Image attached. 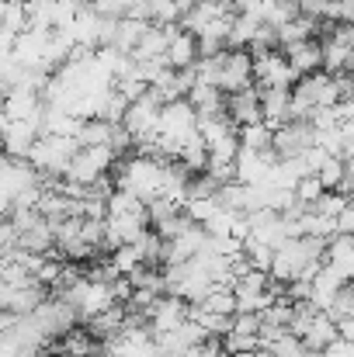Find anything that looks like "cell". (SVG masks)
I'll use <instances>...</instances> for the list:
<instances>
[{
    "mask_svg": "<svg viewBox=\"0 0 354 357\" xmlns=\"http://www.w3.org/2000/svg\"><path fill=\"white\" fill-rule=\"evenodd\" d=\"M320 357H354V344H351V340H341V337H337V340H334V344H330V347H327Z\"/></svg>",
    "mask_w": 354,
    "mask_h": 357,
    "instance_id": "obj_34",
    "label": "cell"
},
{
    "mask_svg": "<svg viewBox=\"0 0 354 357\" xmlns=\"http://www.w3.org/2000/svg\"><path fill=\"white\" fill-rule=\"evenodd\" d=\"M313 212L316 215H327V219H337V215L348 212V198L341 191H323V198L313 205Z\"/></svg>",
    "mask_w": 354,
    "mask_h": 357,
    "instance_id": "obj_31",
    "label": "cell"
},
{
    "mask_svg": "<svg viewBox=\"0 0 354 357\" xmlns=\"http://www.w3.org/2000/svg\"><path fill=\"white\" fill-rule=\"evenodd\" d=\"M230 14H236L230 0H202V3H195L191 10L181 14V31L198 35L205 24H212V21H219V17H230Z\"/></svg>",
    "mask_w": 354,
    "mask_h": 357,
    "instance_id": "obj_13",
    "label": "cell"
},
{
    "mask_svg": "<svg viewBox=\"0 0 354 357\" xmlns=\"http://www.w3.org/2000/svg\"><path fill=\"white\" fill-rule=\"evenodd\" d=\"M77 139H66V135H42L35 142V149L28 153V163L35 167L38 177H66V167L70 160L77 156Z\"/></svg>",
    "mask_w": 354,
    "mask_h": 357,
    "instance_id": "obj_2",
    "label": "cell"
},
{
    "mask_svg": "<svg viewBox=\"0 0 354 357\" xmlns=\"http://www.w3.org/2000/svg\"><path fill=\"white\" fill-rule=\"evenodd\" d=\"M149 31V21H142V17H121L115 24V45L118 52H125V56H132V49L139 45V38Z\"/></svg>",
    "mask_w": 354,
    "mask_h": 357,
    "instance_id": "obj_22",
    "label": "cell"
},
{
    "mask_svg": "<svg viewBox=\"0 0 354 357\" xmlns=\"http://www.w3.org/2000/svg\"><path fill=\"white\" fill-rule=\"evenodd\" d=\"M292 195H295V202H299L302 208H313V205L323 198V184L316 181V174H306V177L295 184V191H292Z\"/></svg>",
    "mask_w": 354,
    "mask_h": 357,
    "instance_id": "obj_29",
    "label": "cell"
},
{
    "mask_svg": "<svg viewBox=\"0 0 354 357\" xmlns=\"http://www.w3.org/2000/svg\"><path fill=\"white\" fill-rule=\"evenodd\" d=\"M223 351L230 357H243V354H253V351H260V340L257 337H246V333H226L223 337Z\"/></svg>",
    "mask_w": 354,
    "mask_h": 357,
    "instance_id": "obj_30",
    "label": "cell"
},
{
    "mask_svg": "<svg viewBox=\"0 0 354 357\" xmlns=\"http://www.w3.org/2000/svg\"><path fill=\"white\" fill-rule=\"evenodd\" d=\"M337 330H341V340H351L354 344V316L351 319H341V323H337Z\"/></svg>",
    "mask_w": 354,
    "mask_h": 357,
    "instance_id": "obj_35",
    "label": "cell"
},
{
    "mask_svg": "<svg viewBox=\"0 0 354 357\" xmlns=\"http://www.w3.org/2000/svg\"><path fill=\"white\" fill-rule=\"evenodd\" d=\"M188 302L184 298H177V295H163V298H156V305L149 309V316H146V323H149V333L153 337H163V333H170V330H177L181 323H188Z\"/></svg>",
    "mask_w": 354,
    "mask_h": 357,
    "instance_id": "obj_9",
    "label": "cell"
},
{
    "mask_svg": "<svg viewBox=\"0 0 354 357\" xmlns=\"http://www.w3.org/2000/svg\"><path fill=\"white\" fill-rule=\"evenodd\" d=\"M42 139L35 121H7L0 132V149L10 160H28V153L35 149V142Z\"/></svg>",
    "mask_w": 354,
    "mask_h": 357,
    "instance_id": "obj_10",
    "label": "cell"
},
{
    "mask_svg": "<svg viewBox=\"0 0 354 357\" xmlns=\"http://www.w3.org/2000/svg\"><path fill=\"white\" fill-rule=\"evenodd\" d=\"M7 35H21V31H28V14H24V7H7L3 10V24H0Z\"/></svg>",
    "mask_w": 354,
    "mask_h": 357,
    "instance_id": "obj_32",
    "label": "cell"
},
{
    "mask_svg": "<svg viewBox=\"0 0 354 357\" xmlns=\"http://www.w3.org/2000/svg\"><path fill=\"white\" fill-rule=\"evenodd\" d=\"M125 323H128V305H112L108 312H101L98 319H91L87 330H91L94 340H112V337H118L125 330Z\"/></svg>",
    "mask_w": 354,
    "mask_h": 357,
    "instance_id": "obj_18",
    "label": "cell"
},
{
    "mask_svg": "<svg viewBox=\"0 0 354 357\" xmlns=\"http://www.w3.org/2000/svg\"><path fill=\"white\" fill-rule=\"evenodd\" d=\"M316 31H320V21H313V17L299 14V17L285 21V24L274 31V35H278V49L295 45V42H309V38H316Z\"/></svg>",
    "mask_w": 354,
    "mask_h": 357,
    "instance_id": "obj_19",
    "label": "cell"
},
{
    "mask_svg": "<svg viewBox=\"0 0 354 357\" xmlns=\"http://www.w3.org/2000/svg\"><path fill=\"white\" fill-rule=\"evenodd\" d=\"M309 146H316V128H313L309 121H288V125L274 128L271 149H274L278 160H295V156H302Z\"/></svg>",
    "mask_w": 354,
    "mask_h": 357,
    "instance_id": "obj_8",
    "label": "cell"
},
{
    "mask_svg": "<svg viewBox=\"0 0 354 357\" xmlns=\"http://www.w3.org/2000/svg\"><path fill=\"white\" fill-rule=\"evenodd\" d=\"M181 7H177V0H146V17H149V24H160V28H167V24H181Z\"/></svg>",
    "mask_w": 354,
    "mask_h": 357,
    "instance_id": "obj_25",
    "label": "cell"
},
{
    "mask_svg": "<svg viewBox=\"0 0 354 357\" xmlns=\"http://www.w3.org/2000/svg\"><path fill=\"white\" fill-rule=\"evenodd\" d=\"M205 312H216V316H230L233 319L236 312V295H233V288H212L209 295H205V302H198Z\"/></svg>",
    "mask_w": 354,
    "mask_h": 357,
    "instance_id": "obj_26",
    "label": "cell"
},
{
    "mask_svg": "<svg viewBox=\"0 0 354 357\" xmlns=\"http://www.w3.org/2000/svg\"><path fill=\"white\" fill-rule=\"evenodd\" d=\"M226 115L233 119L236 128H246V125L264 121V115H260V91L246 87V91H239V94H230V98H226Z\"/></svg>",
    "mask_w": 354,
    "mask_h": 357,
    "instance_id": "obj_14",
    "label": "cell"
},
{
    "mask_svg": "<svg viewBox=\"0 0 354 357\" xmlns=\"http://www.w3.org/2000/svg\"><path fill=\"white\" fill-rule=\"evenodd\" d=\"M163 167L167 163H160L153 156H139V153L121 156L115 163V191H125V195L139 198L142 205H149L163 191Z\"/></svg>",
    "mask_w": 354,
    "mask_h": 357,
    "instance_id": "obj_1",
    "label": "cell"
},
{
    "mask_svg": "<svg viewBox=\"0 0 354 357\" xmlns=\"http://www.w3.org/2000/svg\"><path fill=\"white\" fill-rule=\"evenodd\" d=\"M160 112H163V105H160L153 94H142L139 101L128 105L121 125H125V132L132 135V146H146V142L156 139V132H160Z\"/></svg>",
    "mask_w": 354,
    "mask_h": 357,
    "instance_id": "obj_4",
    "label": "cell"
},
{
    "mask_svg": "<svg viewBox=\"0 0 354 357\" xmlns=\"http://www.w3.org/2000/svg\"><path fill=\"white\" fill-rule=\"evenodd\" d=\"M10 208H14V198H10L7 191H0V219H7V215H10Z\"/></svg>",
    "mask_w": 354,
    "mask_h": 357,
    "instance_id": "obj_36",
    "label": "cell"
},
{
    "mask_svg": "<svg viewBox=\"0 0 354 357\" xmlns=\"http://www.w3.org/2000/svg\"><path fill=\"white\" fill-rule=\"evenodd\" d=\"M0 112H3L7 121H35L38 132H42V115H45L42 91H31V87H7L3 98H0Z\"/></svg>",
    "mask_w": 354,
    "mask_h": 357,
    "instance_id": "obj_7",
    "label": "cell"
},
{
    "mask_svg": "<svg viewBox=\"0 0 354 357\" xmlns=\"http://www.w3.org/2000/svg\"><path fill=\"white\" fill-rule=\"evenodd\" d=\"M243 257H246V264H250L253 271L271 274V260H274V250H271V246H264V243H257V239H243Z\"/></svg>",
    "mask_w": 354,
    "mask_h": 357,
    "instance_id": "obj_27",
    "label": "cell"
},
{
    "mask_svg": "<svg viewBox=\"0 0 354 357\" xmlns=\"http://www.w3.org/2000/svg\"><path fill=\"white\" fill-rule=\"evenodd\" d=\"M253 59V80H257V91H292L295 87V70L288 66V59L271 49V52H260V56H250Z\"/></svg>",
    "mask_w": 354,
    "mask_h": 357,
    "instance_id": "obj_5",
    "label": "cell"
},
{
    "mask_svg": "<svg viewBox=\"0 0 354 357\" xmlns=\"http://www.w3.org/2000/svg\"><path fill=\"white\" fill-rule=\"evenodd\" d=\"M167 35H170L167 56H163L167 66L170 70H191L198 63V38L188 35V31H181V24H167Z\"/></svg>",
    "mask_w": 354,
    "mask_h": 357,
    "instance_id": "obj_11",
    "label": "cell"
},
{
    "mask_svg": "<svg viewBox=\"0 0 354 357\" xmlns=\"http://www.w3.org/2000/svg\"><path fill=\"white\" fill-rule=\"evenodd\" d=\"M56 354L63 357H91L98 351V340L91 337V330H70V333H63L59 340H56V347H52Z\"/></svg>",
    "mask_w": 354,
    "mask_h": 357,
    "instance_id": "obj_21",
    "label": "cell"
},
{
    "mask_svg": "<svg viewBox=\"0 0 354 357\" xmlns=\"http://www.w3.org/2000/svg\"><path fill=\"white\" fill-rule=\"evenodd\" d=\"M115 163H118V156L108 146H84V149H77V156L70 160L66 181L77 184V188H91V184H98L101 177H108V170H115Z\"/></svg>",
    "mask_w": 354,
    "mask_h": 357,
    "instance_id": "obj_3",
    "label": "cell"
},
{
    "mask_svg": "<svg viewBox=\"0 0 354 357\" xmlns=\"http://www.w3.org/2000/svg\"><path fill=\"white\" fill-rule=\"evenodd\" d=\"M341 337V330H337V323L327 316V312H316V319L309 323V330L302 333V347L306 351H316V354H323L334 340Z\"/></svg>",
    "mask_w": 354,
    "mask_h": 357,
    "instance_id": "obj_16",
    "label": "cell"
},
{
    "mask_svg": "<svg viewBox=\"0 0 354 357\" xmlns=\"http://www.w3.org/2000/svg\"><path fill=\"white\" fill-rule=\"evenodd\" d=\"M31 323H35L38 333L52 344V340H59L63 333H70V330L77 326V312H73L70 302H63V298H56V295H45V302L31 312Z\"/></svg>",
    "mask_w": 354,
    "mask_h": 357,
    "instance_id": "obj_6",
    "label": "cell"
},
{
    "mask_svg": "<svg viewBox=\"0 0 354 357\" xmlns=\"http://www.w3.org/2000/svg\"><path fill=\"white\" fill-rule=\"evenodd\" d=\"M167 42H170L167 28L149 24V31H146V35L139 38V45L132 49V59H135V63H146V59H163V56H167Z\"/></svg>",
    "mask_w": 354,
    "mask_h": 357,
    "instance_id": "obj_20",
    "label": "cell"
},
{
    "mask_svg": "<svg viewBox=\"0 0 354 357\" xmlns=\"http://www.w3.org/2000/svg\"><path fill=\"white\" fill-rule=\"evenodd\" d=\"M323 264L334 267L337 274H344L348 281H354V236H334L327 243Z\"/></svg>",
    "mask_w": 354,
    "mask_h": 357,
    "instance_id": "obj_17",
    "label": "cell"
},
{
    "mask_svg": "<svg viewBox=\"0 0 354 357\" xmlns=\"http://www.w3.org/2000/svg\"><path fill=\"white\" fill-rule=\"evenodd\" d=\"M7 7H24V3H31V0H3Z\"/></svg>",
    "mask_w": 354,
    "mask_h": 357,
    "instance_id": "obj_38",
    "label": "cell"
},
{
    "mask_svg": "<svg viewBox=\"0 0 354 357\" xmlns=\"http://www.w3.org/2000/svg\"><path fill=\"white\" fill-rule=\"evenodd\" d=\"M233 333L257 337V333H260V316H253V312H236L233 316Z\"/></svg>",
    "mask_w": 354,
    "mask_h": 357,
    "instance_id": "obj_33",
    "label": "cell"
},
{
    "mask_svg": "<svg viewBox=\"0 0 354 357\" xmlns=\"http://www.w3.org/2000/svg\"><path fill=\"white\" fill-rule=\"evenodd\" d=\"M344 284H348V278L323 264V267H320V274L313 278V295H309V302H313L320 312H327V309L334 305V298L341 295V288H344Z\"/></svg>",
    "mask_w": 354,
    "mask_h": 357,
    "instance_id": "obj_15",
    "label": "cell"
},
{
    "mask_svg": "<svg viewBox=\"0 0 354 357\" xmlns=\"http://www.w3.org/2000/svg\"><path fill=\"white\" fill-rule=\"evenodd\" d=\"M236 135H239V149H250V153H274V149H271V142H274V128H267L264 121L246 125V128H239Z\"/></svg>",
    "mask_w": 354,
    "mask_h": 357,
    "instance_id": "obj_24",
    "label": "cell"
},
{
    "mask_svg": "<svg viewBox=\"0 0 354 357\" xmlns=\"http://www.w3.org/2000/svg\"><path fill=\"white\" fill-rule=\"evenodd\" d=\"M348 208H351V212H354V195H351V198H348Z\"/></svg>",
    "mask_w": 354,
    "mask_h": 357,
    "instance_id": "obj_41",
    "label": "cell"
},
{
    "mask_svg": "<svg viewBox=\"0 0 354 357\" xmlns=\"http://www.w3.org/2000/svg\"><path fill=\"white\" fill-rule=\"evenodd\" d=\"M344 174H348L344 160H341V156H330V160L316 170V181L323 184V191H337V188H341V181H344Z\"/></svg>",
    "mask_w": 354,
    "mask_h": 357,
    "instance_id": "obj_28",
    "label": "cell"
},
{
    "mask_svg": "<svg viewBox=\"0 0 354 357\" xmlns=\"http://www.w3.org/2000/svg\"><path fill=\"white\" fill-rule=\"evenodd\" d=\"M112 135H115V125H108V121L101 119H91V121H80V128H77V146L84 149V146H108L112 149Z\"/></svg>",
    "mask_w": 354,
    "mask_h": 357,
    "instance_id": "obj_23",
    "label": "cell"
},
{
    "mask_svg": "<svg viewBox=\"0 0 354 357\" xmlns=\"http://www.w3.org/2000/svg\"><path fill=\"white\" fill-rule=\"evenodd\" d=\"M281 56L288 59V66L295 70V77H309V73H320L323 70V45H320V38L285 45Z\"/></svg>",
    "mask_w": 354,
    "mask_h": 357,
    "instance_id": "obj_12",
    "label": "cell"
},
{
    "mask_svg": "<svg viewBox=\"0 0 354 357\" xmlns=\"http://www.w3.org/2000/svg\"><path fill=\"white\" fill-rule=\"evenodd\" d=\"M3 10H7V3H3V0H0V24H3Z\"/></svg>",
    "mask_w": 354,
    "mask_h": 357,
    "instance_id": "obj_40",
    "label": "cell"
},
{
    "mask_svg": "<svg viewBox=\"0 0 354 357\" xmlns=\"http://www.w3.org/2000/svg\"><path fill=\"white\" fill-rule=\"evenodd\" d=\"M10 326H14V316H10V312H0V333L10 330Z\"/></svg>",
    "mask_w": 354,
    "mask_h": 357,
    "instance_id": "obj_37",
    "label": "cell"
},
{
    "mask_svg": "<svg viewBox=\"0 0 354 357\" xmlns=\"http://www.w3.org/2000/svg\"><path fill=\"white\" fill-rule=\"evenodd\" d=\"M344 167H348V177L354 181V156H351V160H344Z\"/></svg>",
    "mask_w": 354,
    "mask_h": 357,
    "instance_id": "obj_39",
    "label": "cell"
}]
</instances>
